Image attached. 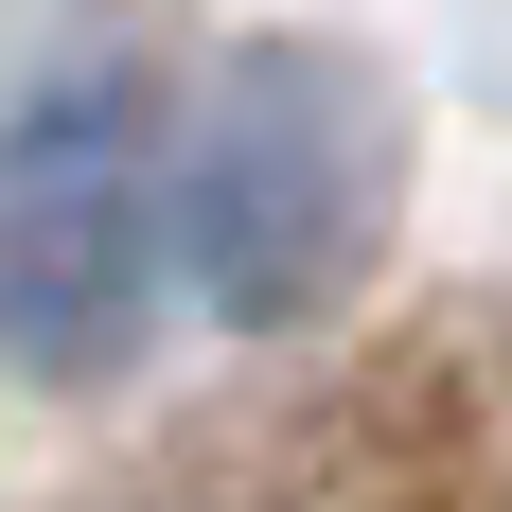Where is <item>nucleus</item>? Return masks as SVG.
Here are the masks:
<instances>
[{
    "mask_svg": "<svg viewBox=\"0 0 512 512\" xmlns=\"http://www.w3.org/2000/svg\"><path fill=\"white\" fill-rule=\"evenodd\" d=\"M177 301V177L124 53H53L0 106V371L106 389Z\"/></svg>",
    "mask_w": 512,
    "mask_h": 512,
    "instance_id": "2",
    "label": "nucleus"
},
{
    "mask_svg": "<svg viewBox=\"0 0 512 512\" xmlns=\"http://www.w3.org/2000/svg\"><path fill=\"white\" fill-rule=\"evenodd\" d=\"M407 212V124H389V71L336 36H248L177 124V283L248 336H301L371 283Z\"/></svg>",
    "mask_w": 512,
    "mask_h": 512,
    "instance_id": "1",
    "label": "nucleus"
}]
</instances>
